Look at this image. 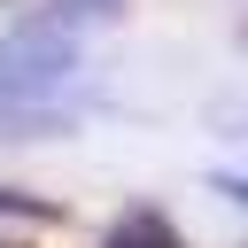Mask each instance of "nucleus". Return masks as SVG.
Segmentation results:
<instances>
[{"label":"nucleus","instance_id":"obj_1","mask_svg":"<svg viewBox=\"0 0 248 248\" xmlns=\"http://www.w3.org/2000/svg\"><path fill=\"white\" fill-rule=\"evenodd\" d=\"M78 70V46L62 23H31V31H8L0 39V124H16V140L46 132V101L70 85Z\"/></svg>","mask_w":248,"mask_h":248},{"label":"nucleus","instance_id":"obj_2","mask_svg":"<svg viewBox=\"0 0 248 248\" xmlns=\"http://www.w3.org/2000/svg\"><path fill=\"white\" fill-rule=\"evenodd\" d=\"M108 248H178V225L140 202V209H124V217L108 225Z\"/></svg>","mask_w":248,"mask_h":248},{"label":"nucleus","instance_id":"obj_3","mask_svg":"<svg viewBox=\"0 0 248 248\" xmlns=\"http://www.w3.org/2000/svg\"><path fill=\"white\" fill-rule=\"evenodd\" d=\"M62 8V23H108V16H124V0H54Z\"/></svg>","mask_w":248,"mask_h":248},{"label":"nucleus","instance_id":"obj_4","mask_svg":"<svg viewBox=\"0 0 248 248\" xmlns=\"http://www.w3.org/2000/svg\"><path fill=\"white\" fill-rule=\"evenodd\" d=\"M0 209H16V217H54L46 202H23V194H0Z\"/></svg>","mask_w":248,"mask_h":248},{"label":"nucleus","instance_id":"obj_5","mask_svg":"<svg viewBox=\"0 0 248 248\" xmlns=\"http://www.w3.org/2000/svg\"><path fill=\"white\" fill-rule=\"evenodd\" d=\"M217 186H225V194H232V202H248V178H217Z\"/></svg>","mask_w":248,"mask_h":248}]
</instances>
